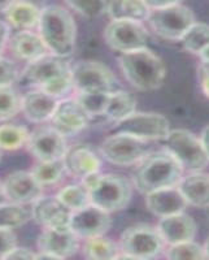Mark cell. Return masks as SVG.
<instances>
[{"label": "cell", "instance_id": "obj_45", "mask_svg": "<svg viewBox=\"0 0 209 260\" xmlns=\"http://www.w3.org/2000/svg\"><path fill=\"white\" fill-rule=\"evenodd\" d=\"M15 2L16 0H0V12H6Z\"/></svg>", "mask_w": 209, "mask_h": 260}, {"label": "cell", "instance_id": "obj_20", "mask_svg": "<svg viewBox=\"0 0 209 260\" xmlns=\"http://www.w3.org/2000/svg\"><path fill=\"white\" fill-rule=\"evenodd\" d=\"M157 229L161 234L162 240L169 245L192 241L196 234L195 221L183 212L161 217Z\"/></svg>", "mask_w": 209, "mask_h": 260}, {"label": "cell", "instance_id": "obj_12", "mask_svg": "<svg viewBox=\"0 0 209 260\" xmlns=\"http://www.w3.org/2000/svg\"><path fill=\"white\" fill-rule=\"evenodd\" d=\"M73 89L77 92L117 90V81L106 65L97 61H80L72 68Z\"/></svg>", "mask_w": 209, "mask_h": 260}, {"label": "cell", "instance_id": "obj_48", "mask_svg": "<svg viewBox=\"0 0 209 260\" xmlns=\"http://www.w3.org/2000/svg\"><path fill=\"white\" fill-rule=\"evenodd\" d=\"M3 199H6V195H4V189H3V185L0 183V203H2V201Z\"/></svg>", "mask_w": 209, "mask_h": 260}, {"label": "cell", "instance_id": "obj_41", "mask_svg": "<svg viewBox=\"0 0 209 260\" xmlns=\"http://www.w3.org/2000/svg\"><path fill=\"white\" fill-rule=\"evenodd\" d=\"M200 83L203 91L209 98V62H204L200 68Z\"/></svg>", "mask_w": 209, "mask_h": 260}, {"label": "cell", "instance_id": "obj_24", "mask_svg": "<svg viewBox=\"0 0 209 260\" xmlns=\"http://www.w3.org/2000/svg\"><path fill=\"white\" fill-rule=\"evenodd\" d=\"M181 192L187 203L195 207H209V176L205 173L195 172L192 175L182 178L178 183Z\"/></svg>", "mask_w": 209, "mask_h": 260}, {"label": "cell", "instance_id": "obj_8", "mask_svg": "<svg viewBox=\"0 0 209 260\" xmlns=\"http://www.w3.org/2000/svg\"><path fill=\"white\" fill-rule=\"evenodd\" d=\"M169 122L162 115L152 112H134L116 121L111 134H129L143 141H159L168 137Z\"/></svg>", "mask_w": 209, "mask_h": 260}, {"label": "cell", "instance_id": "obj_19", "mask_svg": "<svg viewBox=\"0 0 209 260\" xmlns=\"http://www.w3.org/2000/svg\"><path fill=\"white\" fill-rule=\"evenodd\" d=\"M146 204L153 215L165 217L183 212L189 203L181 192L180 187L171 186L148 192Z\"/></svg>", "mask_w": 209, "mask_h": 260}, {"label": "cell", "instance_id": "obj_35", "mask_svg": "<svg viewBox=\"0 0 209 260\" xmlns=\"http://www.w3.org/2000/svg\"><path fill=\"white\" fill-rule=\"evenodd\" d=\"M22 111V98L12 86L0 87V120H8Z\"/></svg>", "mask_w": 209, "mask_h": 260}, {"label": "cell", "instance_id": "obj_39", "mask_svg": "<svg viewBox=\"0 0 209 260\" xmlns=\"http://www.w3.org/2000/svg\"><path fill=\"white\" fill-rule=\"evenodd\" d=\"M17 245L15 232L11 228H0V257L3 259Z\"/></svg>", "mask_w": 209, "mask_h": 260}, {"label": "cell", "instance_id": "obj_31", "mask_svg": "<svg viewBox=\"0 0 209 260\" xmlns=\"http://www.w3.org/2000/svg\"><path fill=\"white\" fill-rule=\"evenodd\" d=\"M65 171H66V166H65L64 159L39 161L32 169V175L45 186V185H53L59 182Z\"/></svg>", "mask_w": 209, "mask_h": 260}, {"label": "cell", "instance_id": "obj_29", "mask_svg": "<svg viewBox=\"0 0 209 260\" xmlns=\"http://www.w3.org/2000/svg\"><path fill=\"white\" fill-rule=\"evenodd\" d=\"M26 204L0 203V228H15L26 224L32 219L31 208L25 207Z\"/></svg>", "mask_w": 209, "mask_h": 260}, {"label": "cell", "instance_id": "obj_1", "mask_svg": "<svg viewBox=\"0 0 209 260\" xmlns=\"http://www.w3.org/2000/svg\"><path fill=\"white\" fill-rule=\"evenodd\" d=\"M38 27L39 36L51 53L60 57H68L74 52L76 22L64 7L52 4L42 9Z\"/></svg>", "mask_w": 209, "mask_h": 260}, {"label": "cell", "instance_id": "obj_40", "mask_svg": "<svg viewBox=\"0 0 209 260\" xmlns=\"http://www.w3.org/2000/svg\"><path fill=\"white\" fill-rule=\"evenodd\" d=\"M3 259H37V254H34L29 248L15 247Z\"/></svg>", "mask_w": 209, "mask_h": 260}, {"label": "cell", "instance_id": "obj_3", "mask_svg": "<svg viewBox=\"0 0 209 260\" xmlns=\"http://www.w3.org/2000/svg\"><path fill=\"white\" fill-rule=\"evenodd\" d=\"M120 67L126 80L142 91L159 89L164 82V62L146 47L122 53Z\"/></svg>", "mask_w": 209, "mask_h": 260}, {"label": "cell", "instance_id": "obj_28", "mask_svg": "<svg viewBox=\"0 0 209 260\" xmlns=\"http://www.w3.org/2000/svg\"><path fill=\"white\" fill-rule=\"evenodd\" d=\"M82 251L85 257L94 260L117 259L120 255L117 245L112 241L103 238V236L87 238L82 246Z\"/></svg>", "mask_w": 209, "mask_h": 260}, {"label": "cell", "instance_id": "obj_11", "mask_svg": "<svg viewBox=\"0 0 209 260\" xmlns=\"http://www.w3.org/2000/svg\"><path fill=\"white\" fill-rule=\"evenodd\" d=\"M107 45L121 53L146 47L148 32L139 21L112 20L104 30Z\"/></svg>", "mask_w": 209, "mask_h": 260}, {"label": "cell", "instance_id": "obj_43", "mask_svg": "<svg viewBox=\"0 0 209 260\" xmlns=\"http://www.w3.org/2000/svg\"><path fill=\"white\" fill-rule=\"evenodd\" d=\"M147 6L150 7L151 9L155 8H162V7H168L173 6V4L181 3L182 0H145Z\"/></svg>", "mask_w": 209, "mask_h": 260}, {"label": "cell", "instance_id": "obj_42", "mask_svg": "<svg viewBox=\"0 0 209 260\" xmlns=\"http://www.w3.org/2000/svg\"><path fill=\"white\" fill-rule=\"evenodd\" d=\"M8 39H9V26L4 22V21H0V57H2V53H3L4 48H6Z\"/></svg>", "mask_w": 209, "mask_h": 260}, {"label": "cell", "instance_id": "obj_13", "mask_svg": "<svg viewBox=\"0 0 209 260\" xmlns=\"http://www.w3.org/2000/svg\"><path fill=\"white\" fill-rule=\"evenodd\" d=\"M37 259H64L73 256L80 248V237L71 226L45 228L38 238Z\"/></svg>", "mask_w": 209, "mask_h": 260}, {"label": "cell", "instance_id": "obj_37", "mask_svg": "<svg viewBox=\"0 0 209 260\" xmlns=\"http://www.w3.org/2000/svg\"><path fill=\"white\" fill-rule=\"evenodd\" d=\"M69 6L85 17H99L107 11L106 0H65Z\"/></svg>", "mask_w": 209, "mask_h": 260}, {"label": "cell", "instance_id": "obj_38", "mask_svg": "<svg viewBox=\"0 0 209 260\" xmlns=\"http://www.w3.org/2000/svg\"><path fill=\"white\" fill-rule=\"evenodd\" d=\"M18 78L17 68L8 59L0 57V87L2 86H12Z\"/></svg>", "mask_w": 209, "mask_h": 260}, {"label": "cell", "instance_id": "obj_17", "mask_svg": "<svg viewBox=\"0 0 209 260\" xmlns=\"http://www.w3.org/2000/svg\"><path fill=\"white\" fill-rule=\"evenodd\" d=\"M4 195L12 203H34L43 194V185L32 175V172L17 171L7 177L3 183Z\"/></svg>", "mask_w": 209, "mask_h": 260}, {"label": "cell", "instance_id": "obj_23", "mask_svg": "<svg viewBox=\"0 0 209 260\" xmlns=\"http://www.w3.org/2000/svg\"><path fill=\"white\" fill-rule=\"evenodd\" d=\"M66 171L74 177L85 178L86 176L99 172L100 160L94 151L87 147H76L66 152L64 157Z\"/></svg>", "mask_w": 209, "mask_h": 260}, {"label": "cell", "instance_id": "obj_33", "mask_svg": "<svg viewBox=\"0 0 209 260\" xmlns=\"http://www.w3.org/2000/svg\"><path fill=\"white\" fill-rule=\"evenodd\" d=\"M109 94L111 92L106 91H83L78 92L76 99L80 102L90 117H97V116H104Z\"/></svg>", "mask_w": 209, "mask_h": 260}, {"label": "cell", "instance_id": "obj_4", "mask_svg": "<svg viewBox=\"0 0 209 260\" xmlns=\"http://www.w3.org/2000/svg\"><path fill=\"white\" fill-rule=\"evenodd\" d=\"M82 183L89 190L91 203L109 213L124 210L131 199V185L124 176L95 172L82 178Z\"/></svg>", "mask_w": 209, "mask_h": 260}, {"label": "cell", "instance_id": "obj_16", "mask_svg": "<svg viewBox=\"0 0 209 260\" xmlns=\"http://www.w3.org/2000/svg\"><path fill=\"white\" fill-rule=\"evenodd\" d=\"M90 116L83 110L80 102L73 98L62 99L57 103L56 110L51 117L52 127L62 136L71 137L80 133L89 124Z\"/></svg>", "mask_w": 209, "mask_h": 260}, {"label": "cell", "instance_id": "obj_27", "mask_svg": "<svg viewBox=\"0 0 209 260\" xmlns=\"http://www.w3.org/2000/svg\"><path fill=\"white\" fill-rule=\"evenodd\" d=\"M135 107L136 102L133 95L122 90H116L109 94L104 116L112 121H120L135 112Z\"/></svg>", "mask_w": 209, "mask_h": 260}, {"label": "cell", "instance_id": "obj_6", "mask_svg": "<svg viewBox=\"0 0 209 260\" xmlns=\"http://www.w3.org/2000/svg\"><path fill=\"white\" fill-rule=\"evenodd\" d=\"M165 143L166 150L178 160L183 168L199 172L208 166L209 156L201 143V139H197L187 130H171L165 138Z\"/></svg>", "mask_w": 209, "mask_h": 260}, {"label": "cell", "instance_id": "obj_36", "mask_svg": "<svg viewBox=\"0 0 209 260\" xmlns=\"http://www.w3.org/2000/svg\"><path fill=\"white\" fill-rule=\"evenodd\" d=\"M166 256L173 260L181 259H204L205 252L204 247L199 246L192 241H186V242L177 243V245H170Z\"/></svg>", "mask_w": 209, "mask_h": 260}, {"label": "cell", "instance_id": "obj_32", "mask_svg": "<svg viewBox=\"0 0 209 260\" xmlns=\"http://www.w3.org/2000/svg\"><path fill=\"white\" fill-rule=\"evenodd\" d=\"M181 41L189 52L199 55L209 45V25L195 22Z\"/></svg>", "mask_w": 209, "mask_h": 260}, {"label": "cell", "instance_id": "obj_44", "mask_svg": "<svg viewBox=\"0 0 209 260\" xmlns=\"http://www.w3.org/2000/svg\"><path fill=\"white\" fill-rule=\"evenodd\" d=\"M201 143H203L204 148H205L206 154L209 156V125L204 127L203 133H201Z\"/></svg>", "mask_w": 209, "mask_h": 260}, {"label": "cell", "instance_id": "obj_47", "mask_svg": "<svg viewBox=\"0 0 209 260\" xmlns=\"http://www.w3.org/2000/svg\"><path fill=\"white\" fill-rule=\"evenodd\" d=\"M204 252H205V257H208L209 259V238L206 240L205 246H204Z\"/></svg>", "mask_w": 209, "mask_h": 260}, {"label": "cell", "instance_id": "obj_10", "mask_svg": "<svg viewBox=\"0 0 209 260\" xmlns=\"http://www.w3.org/2000/svg\"><path fill=\"white\" fill-rule=\"evenodd\" d=\"M71 73L72 68L65 61L64 57L48 53L46 56L30 61L24 72L21 73L18 81L20 85L25 87L43 89L48 83Z\"/></svg>", "mask_w": 209, "mask_h": 260}, {"label": "cell", "instance_id": "obj_15", "mask_svg": "<svg viewBox=\"0 0 209 260\" xmlns=\"http://www.w3.org/2000/svg\"><path fill=\"white\" fill-rule=\"evenodd\" d=\"M27 148L39 161L64 159L68 152L65 136L55 127H39L30 133Z\"/></svg>", "mask_w": 209, "mask_h": 260}, {"label": "cell", "instance_id": "obj_25", "mask_svg": "<svg viewBox=\"0 0 209 260\" xmlns=\"http://www.w3.org/2000/svg\"><path fill=\"white\" fill-rule=\"evenodd\" d=\"M4 13L7 21L13 27L18 30H30L39 25L42 11L36 4L26 0H16Z\"/></svg>", "mask_w": 209, "mask_h": 260}, {"label": "cell", "instance_id": "obj_5", "mask_svg": "<svg viewBox=\"0 0 209 260\" xmlns=\"http://www.w3.org/2000/svg\"><path fill=\"white\" fill-rule=\"evenodd\" d=\"M147 22L155 34L168 41H181L195 24L192 11L181 3L151 9Z\"/></svg>", "mask_w": 209, "mask_h": 260}, {"label": "cell", "instance_id": "obj_22", "mask_svg": "<svg viewBox=\"0 0 209 260\" xmlns=\"http://www.w3.org/2000/svg\"><path fill=\"white\" fill-rule=\"evenodd\" d=\"M9 48L17 59L29 62L51 53L42 37L30 30H20L16 32L9 41Z\"/></svg>", "mask_w": 209, "mask_h": 260}, {"label": "cell", "instance_id": "obj_14", "mask_svg": "<svg viewBox=\"0 0 209 260\" xmlns=\"http://www.w3.org/2000/svg\"><path fill=\"white\" fill-rule=\"evenodd\" d=\"M69 226L80 238H92L106 234L112 226L108 211L90 203L86 207L73 211Z\"/></svg>", "mask_w": 209, "mask_h": 260}, {"label": "cell", "instance_id": "obj_49", "mask_svg": "<svg viewBox=\"0 0 209 260\" xmlns=\"http://www.w3.org/2000/svg\"><path fill=\"white\" fill-rule=\"evenodd\" d=\"M0 159H2V148H0Z\"/></svg>", "mask_w": 209, "mask_h": 260}, {"label": "cell", "instance_id": "obj_7", "mask_svg": "<svg viewBox=\"0 0 209 260\" xmlns=\"http://www.w3.org/2000/svg\"><path fill=\"white\" fill-rule=\"evenodd\" d=\"M164 243L165 241L162 240L159 229L145 224L130 226L121 236V251L124 252V255H118V257H155L162 251Z\"/></svg>", "mask_w": 209, "mask_h": 260}, {"label": "cell", "instance_id": "obj_18", "mask_svg": "<svg viewBox=\"0 0 209 260\" xmlns=\"http://www.w3.org/2000/svg\"><path fill=\"white\" fill-rule=\"evenodd\" d=\"M32 219L45 228L68 226L73 211L57 197H41L32 203Z\"/></svg>", "mask_w": 209, "mask_h": 260}, {"label": "cell", "instance_id": "obj_9", "mask_svg": "<svg viewBox=\"0 0 209 260\" xmlns=\"http://www.w3.org/2000/svg\"><path fill=\"white\" fill-rule=\"evenodd\" d=\"M100 154L115 166H133L148 155L147 141L129 134H111L100 146Z\"/></svg>", "mask_w": 209, "mask_h": 260}, {"label": "cell", "instance_id": "obj_30", "mask_svg": "<svg viewBox=\"0 0 209 260\" xmlns=\"http://www.w3.org/2000/svg\"><path fill=\"white\" fill-rule=\"evenodd\" d=\"M29 130L20 125H0V148L7 151L18 150L29 141Z\"/></svg>", "mask_w": 209, "mask_h": 260}, {"label": "cell", "instance_id": "obj_21", "mask_svg": "<svg viewBox=\"0 0 209 260\" xmlns=\"http://www.w3.org/2000/svg\"><path fill=\"white\" fill-rule=\"evenodd\" d=\"M57 103L59 99L46 92L45 90H32L22 98V112L29 121L45 122L51 120Z\"/></svg>", "mask_w": 209, "mask_h": 260}, {"label": "cell", "instance_id": "obj_2", "mask_svg": "<svg viewBox=\"0 0 209 260\" xmlns=\"http://www.w3.org/2000/svg\"><path fill=\"white\" fill-rule=\"evenodd\" d=\"M182 171L183 167L168 150L157 151L142 160L134 175V183L139 191L147 195L155 190L178 186Z\"/></svg>", "mask_w": 209, "mask_h": 260}, {"label": "cell", "instance_id": "obj_34", "mask_svg": "<svg viewBox=\"0 0 209 260\" xmlns=\"http://www.w3.org/2000/svg\"><path fill=\"white\" fill-rule=\"evenodd\" d=\"M57 198L62 202L71 211H77L80 208L86 207L91 203L89 190L86 189L83 183L81 185H69L60 190Z\"/></svg>", "mask_w": 209, "mask_h": 260}, {"label": "cell", "instance_id": "obj_46", "mask_svg": "<svg viewBox=\"0 0 209 260\" xmlns=\"http://www.w3.org/2000/svg\"><path fill=\"white\" fill-rule=\"evenodd\" d=\"M199 56L201 57L203 62H209V45L206 46V47L204 48L200 53H199Z\"/></svg>", "mask_w": 209, "mask_h": 260}, {"label": "cell", "instance_id": "obj_26", "mask_svg": "<svg viewBox=\"0 0 209 260\" xmlns=\"http://www.w3.org/2000/svg\"><path fill=\"white\" fill-rule=\"evenodd\" d=\"M107 13L112 20L147 21L151 8L145 0H109Z\"/></svg>", "mask_w": 209, "mask_h": 260}]
</instances>
